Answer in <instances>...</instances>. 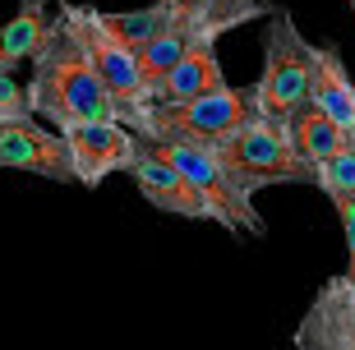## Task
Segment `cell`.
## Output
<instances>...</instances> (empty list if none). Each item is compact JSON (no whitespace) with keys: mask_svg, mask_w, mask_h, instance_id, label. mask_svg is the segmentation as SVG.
<instances>
[{"mask_svg":"<svg viewBox=\"0 0 355 350\" xmlns=\"http://www.w3.org/2000/svg\"><path fill=\"white\" fill-rule=\"evenodd\" d=\"M24 97H28V116L55 125L60 134L74 130V125H92V120H116L120 125L116 102L97 83L88 55L65 24V14L51 19L42 51L33 55V83L24 88Z\"/></svg>","mask_w":355,"mask_h":350,"instance_id":"1","label":"cell"},{"mask_svg":"<svg viewBox=\"0 0 355 350\" xmlns=\"http://www.w3.org/2000/svg\"><path fill=\"white\" fill-rule=\"evenodd\" d=\"M250 120H259L254 106V88H217L208 97L175 106H144L134 120H125V130L153 143H189V148H222L226 139H236Z\"/></svg>","mask_w":355,"mask_h":350,"instance_id":"2","label":"cell"},{"mask_svg":"<svg viewBox=\"0 0 355 350\" xmlns=\"http://www.w3.org/2000/svg\"><path fill=\"white\" fill-rule=\"evenodd\" d=\"M309 78H314V42H304L286 10H272L263 37V74L254 83L259 116L272 125H291V116L309 106Z\"/></svg>","mask_w":355,"mask_h":350,"instance_id":"3","label":"cell"},{"mask_svg":"<svg viewBox=\"0 0 355 350\" xmlns=\"http://www.w3.org/2000/svg\"><path fill=\"white\" fill-rule=\"evenodd\" d=\"M222 170L236 180L240 194H259L268 184H314V170L300 161V152L291 148L286 125H272V120H250L236 139H226L222 148H212Z\"/></svg>","mask_w":355,"mask_h":350,"instance_id":"4","label":"cell"},{"mask_svg":"<svg viewBox=\"0 0 355 350\" xmlns=\"http://www.w3.org/2000/svg\"><path fill=\"white\" fill-rule=\"evenodd\" d=\"M65 24L69 33H74V42L83 46V55H88L92 74H97V83L106 88V97L116 102L120 111V125L125 120H134L144 106H153V88H148L144 69H139V55L130 51V46H120L111 33L102 28V19H97V10L92 5H65Z\"/></svg>","mask_w":355,"mask_h":350,"instance_id":"5","label":"cell"},{"mask_svg":"<svg viewBox=\"0 0 355 350\" xmlns=\"http://www.w3.org/2000/svg\"><path fill=\"white\" fill-rule=\"evenodd\" d=\"M157 148L166 152V161L180 170V180L198 194L208 221H222L231 231H250V235L263 231V217L254 208V198L236 189V180L222 170V161H217L212 148H189V143H157Z\"/></svg>","mask_w":355,"mask_h":350,"instance_id":"6","label":"cell"},{"mask_svg":"<svg viewBox=\"0 0 355 350\" xmlns=\"http://www.w3.org/2000/svg\"><path fill=\"white\" fill-rule=\"evenodd\" d=\"M69 152V166H74V184L83 189H97L106 175L130 166L134 152V134L116 120H92V125H74V130L60 134Z\"/></svg>","mask_w":355,"mask_h":350,"instance_id":"7","label":"cell"},{"mask_svg":"<svg viewBox=\"0 0 355 350\" xmlns=\"http://www.w3.org/2000/svg\"><path fill=\"white\" fill-rule=\"evenodd\" d=\"M125 170H130V180L139 184V194H144L153 208L171 212V217L208 221V212H203L198 194L180 180V170L166 161V152H162L153 139H139V134H134V152H130V166H125Z\"/></svg>","mask_w":355,"mask_h":350,"instance_id":"8","label":"cell"},{"mask_svg":"<svg viewBox=\"0 0 355 350\" xmlns=\"http://www.w3.org/2000/svg\"><path fill=\"white\" fill-rule=\"evenodd\" d=\"M295 350H355V290L332 277L323 281L300 327H295Z\"/></svg>","mask_w":355,"mask_h":350,"instance_id":"9","label":"cell"},{"mask_svg":"<svg viewBox=\"0 0 355 350\" xmlns=\"http://www.w3.org/2000/svg\"><path fill=\"white\" fill-rule=\"evenodd\" d=\"M0 166L28 170V175H46V180L74 184L65 139L51 134L37 120H19V125H0Z\"/></svg>","mask_w":355,"mask_h":350,"instance_id":"10","label":"cell"},{"mask_svg":"<svg viewBox=\"0 0 355 350\" xmlns=\"http://www.w3.org/2000/svg\"><path fill=\"white\" fill-rule=\"evenodd\" d=\"M217 88H226V74H222V65H217V51H212V42H194V46L153 83V106L194 102V97H208V92H217Z\"/></svg>","mask_w":355,"mask_h":350,"instance_id":"11","label":"cell"},{"mask_svg":"<svg viewBox=\"0 0 355 350\" xmlns=\"http://www.w3.org/2000/svg\"><path fill=\"white\" fill-rule=\"evenodd\" d=\"M309 106L318 116H328L337 130L355 139V83L346 74L342 55L328 46H314V78H309Z\"/></svg>","mask_w":355,"mask_h":350,"instance_id":"12","label":"cell"},{"mask_svg":"<svg viewBox=\"0 0 355 350\" xmlns=\"http://www.w3.org/2000/svg\"><path fill=\"white\" fill-rule=\"evenodd\" d=\"M286 134H291V148L300 152V161L309 170H318V166H328V161H337V157L351 148V134L346 130H337L328 116H318L314 106H304V111H295L291 116V125H286Z\"/></svg>","mask_w":355,"mask_h":350,"instance_id":"13","label":"cell"},{"mask_svg":"<svg viewBox=\"0 0 355 350\" xmlns=\"http://www.w3.org/2000/svg\"><path fill=\"white\" fill-rule=\"evenodd\" d=\"M97 19H102V28L120 42V46H130V51L139 55V51L148 46V42H153V37L162 33V28H166V24L175 19V5L157 0V5H144V10H120V14L97 10Z\"/></svg>","mask_w":355,"mask_h":350,"instance_id":"14","label":"cell"},{"mask_svg":"<svg viewBox=\"0 0 355 350\" xmlns=\"http://www.w3.org/2000/svg\"><path fill=\"white\" fill-rule=\"evenodd\" d=\"M46 28H51L46 14H24V10L14 14L10 24L0 28V74H14V65L33 60L46 42Z\"/></svg>","mask_w":355,"mask_h":350,"instance_id":"15","label":"cell"},{"mask_svg":"<svg viewBox=\"0 0 355 350\" xmlns=\"http://www.w3.org/2000/svg\"><path fill=\"white\" fill-rule=\"evenodd\" d=\"M314 184L332 198V208H337V203H355V143L337 157V161H328V166L314 170Z\"/></svg>","mask_w":355,"mask_h":350,"instance_id":"16","label":"cell"},{"mask_svg":"<svg viewBox=\"0 0 355 350\" xmlns=\"http://www.w3.org/2000/svg\"><path fill=\"white\" fill-rule=\"evenodd\" d=\"M19 120H33L24 83H14V74H0V125H19Z\"/></svg>","mask_w":355,"mask_h":350,"instance_id":"17","label":"cell"},{"mask_svg":"<svg viewBox=\"0 0 355 350\" xmlns=\"http://www.w3.org/2000/svg\"><path fill=\"white\" fill-rule=\"evenodd\" d=\"M208 14L226 28H240V24H250V19H259V14H268V10H263V0H212Z\"/></svg>","mask_w":355,"mask_h":350,"instance_id":"18","label":"cell"},{"mask_svg":"<svg viewBox=\"0 0 355 350\" xmlns=\"http://www.w3.org/2000/svg\"><path fill=\"white\" fill-rule=\"evenodd\" d=\"M19 10L24 14H46V0H19Z\"/></svg>","mask_w":355,"mask_h":350,"instance_id":"19","label":"cell"}]
</instances>
